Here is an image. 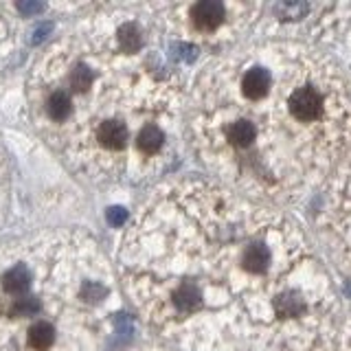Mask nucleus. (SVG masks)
<instances>
[{
  "label": "nucleus",
  "mask_w": 351,
  "mask_h": 351,
  "mask_svg": "<svg viewBox=\"0 0 351 351\" xmlns=\"http://www.w3.org/2000/svg\"><path fill=\"white\" fill-rule=\"evenodd\" d=\"M288 112L299 123H316L323 117V95L310 84L296 88L288 97Z\"/></svg>",
  "instance_id": "nucleus-1"
},
{
  "label": "nucleus",
  "mask_w": 351,
  "mask_h": 351,
  "mask_svg": "<svg viewBox=\"0 0 351 351\" xmlns=\"http://www.w3.org/2000/svg\"><path fill=\"white\" fill-rule=\"evenodd\" d=\"M272 86V75L268 69H261V66H252L250 71L244 73L241 77V93L250 101H261L266 99Z\"/></svg>",
  "instance_id": "nucleus-2"
},
{
  "label": "nucleus",
  "mask_w": 351,
  "mask_h": 351,
  "mask_svg": "<svg viewBox=\"0 0 351 351\" xmlns=\"http://www.w3.org/2000/svg\"><path fill=\"white\" fill-rule=\"evenodd\" d=\"M191 18L200 31H215L224 20V5L215 0H202L191 7Z\"/></svg>",
  "instance_id": "nucleus-3"
},
{
  "label": "nucleus",
  "mask_w": 351,
  "mask_h": 351,
  "mask_svg": "<svg viewBox=\"0 0 351 351\" xmlns=\"http://www.w3.org/2000/svg\"><path fill=\"white\" fill-rule=\"evenodd\" d=\"M173 307L178 310L182 316H191L202 307V292L195 283L191 281H182L178 288L171 294Z\"/></svg>",
  "instance_id": "nucleus-4"
},
{
  "label": "nucleus",
  "mask_w": 351,
  "mask_h": 351,
  "mask_svg": "<svg viewBox=\"0 0 351 351\" xmlns=\"http://www.w3.org/2000/svg\"><path fill=\"white\" fill-rule=\"evenodd\" d=\"M128 128L121 123V121H104L101 125L97 130V141L99 145L110 149V152H121L125 145H128Z\"/></svg>",
  "instance_id": "nucleus-5"
},
{
  "label": "nucleus",
  "mask_w": 351,
  "mask_h": 351,
  "mask_svg": "<svg viewBox=\"0 0 351 351\" xmlns=\"http://www.w3.org/2000/svg\"><path fill=\"white\" fill-rule=\"evenodd\" d=\"M241 266L250 274H263L270 268V250L261 241H248L241 250Z\"/></svg>",
  "instance_id": "nucleus-6"
},
{
  "label": "nucleus",
  "mask_w": 351,
  "mask_h": 351,
  "mask_svg": "<svg viewBox=\"0 0 351 351\" xmlns=\"http://www.w3.org/2000/svg\"><path fill=\"white\" fill-rule=\"evenodd\" d=\"M226 141L235 149H248L257 141V125L252 121L237 119L226 128Z\"/></svg>",
  "instance_id": "nucleus-7"
},
{
  "label": "nucleus",
  "mask_w": 351,
  "mask_h": 351,
  "mask_svg": "<svg viewBox=\"0 0 351 351\" xmlns=\"http://www.w3.org/2000/svg\"><path fill=\"white\" fill-rule=\"evenodd\" d=\"M272 307L274 312H277V316L285 318V316H301L303 310H305V301L303 296L299 292L294 290H285L283 294H279L277 299H272Z\"/></svg>",
  "instance_id": "nucleus-8"
},
{
  "label": "nucleus",
  "mask_w": 351,
  "mask_h": 351,
  "mask_svg": "<svg viewBox=\"0 0 351 351\" xmlns=\"http://www.w3.org/2000/svg\"><path fill=\"white\" fill-rule=\"evenodd\" d=\"M162 141H165L162 130L158 125L149 123L138 132L136 145L143 154H145V156H154V154H158V149L162 147Z\"/></svg>",
  "instance_id": "nucleus-9"
},
{
  "label": "nucleus",
  "mask_w": 351,
  "mask_h": 351,
  "mask_svg": "<svg viewBox=\"0 0 351 351\" xmlns=\"http://www.w3.org/2000/svg\"><path fill=\"white\" fill-rule=\"evenodd\" d=\"M31 285V272L25 266H14L5 272L3 277V288L9 294H25Z\"/></svg>",
  "instance_id": "nucleus-10"
},
{
  "label": "nucleus",
  "mask_w": 351,
  "mask_h": 351,
  "mask_svg": "<svg viewBox=\"0 0 351 351\" xmlns=\"http://www.w3.org/2000/svg\"><path fill=\"white\" fill-rule=\"evenodd\" d=\"M55 343V329L51 323H36V325H31L29 329V345L31 349H36V351H49L51 345Z\"/></svg>",
  "instance_id": "nucleus-11"
},
{
  "label": "nucleus",
  "mask_w": 351,
  "mask_h": 351,
  "mask_svg": "<svg viewBox=\"0 0 351 351\" xmlns=\"http://www.w3.org/2000/svg\"><path fill=\"white\" fill-rule=\"evenodd\" d=\"M71 110H73V101H71V97L66 95L64 90H55L51 97H49V101H47V112L53 121H66L71 114Z\"/></svg>",
  "instance_id": "nucleus-12"
},
{
  "label": "nucleus",
  "mask_w": 351,
  "mask_h": 351,
  "mask_svg": "<svg viewBox=\"0 0 351 351\" xmlns=\"http://www.w3.org/2000/svg\"><path fill=\"white\" fill-rule=\"evenodd\" d=\"M119 44L125 53H136L143 47L141 29L134 25V22H128V25H123L119 29Z\"/></svg>",
  "instance_id": "nucleus-13"
},
{
  "label": "nucleus",
  "mask_w": 351,
  "mask_h": 351,
  "mask_svg": "<svg viewBox=\"0 0 351 351\" xmlns=\"http://www.w3.org/2000/svg\"><path fill=\"white\" fill-rule=\"evenodd\" d=\"M93 80H95L93 71L86 64H77L75 71L71 73V88L75 93H86L93 86Z\"/></svg>",
  "instance_id": "nucleus-14"
},
{
  "label": "nucleus",
  "mask_w": 351,
  "mask_h": 351,
  "mask_svg": "<svg viewBox=\"0 0 351 351\" xmlns=\"http://www.w3.org/2000/svg\"><path fill=\"white\" fill-rule=\"evenodd\" d=\"M38 301H33V299H20L16 305H14V312L18 316H31V314H36L38 312Z\"/></svg>",
  "instance_id": "nucleus-15"
},
{
  "label": "nucleus",
  "mask_w": 351,
  "mask_h": 351,
  "mask_svg": "<svg viewBox=\"0 0 351 351\" xmlns=\"http://www.w3.org/2000/svg\"><path fill=\"white\" fill-rule=\"evenodd\" d=\"M125 217L128 213L123 211V208H110L108 211V219H110V224H114V226H121L125 222Z\"/></svg>",
  "instance_id": "nucleus-16"
},
{
  "label": "nucleus",
  "mask_w": 351,
  "mask_h": 351,
  "mask_svg": "<svg viewBox=\"0 0 351 351\" xmlns=\"http://www.w3.org/2000/svg\"><path fill=\"white\" fill-rule=\"evenodd\" d=\"M18 9L25 14H36V11H42V5H18Z\"/></svg>",
  "instance_id": "nucleus-17"
}]
</instances>
